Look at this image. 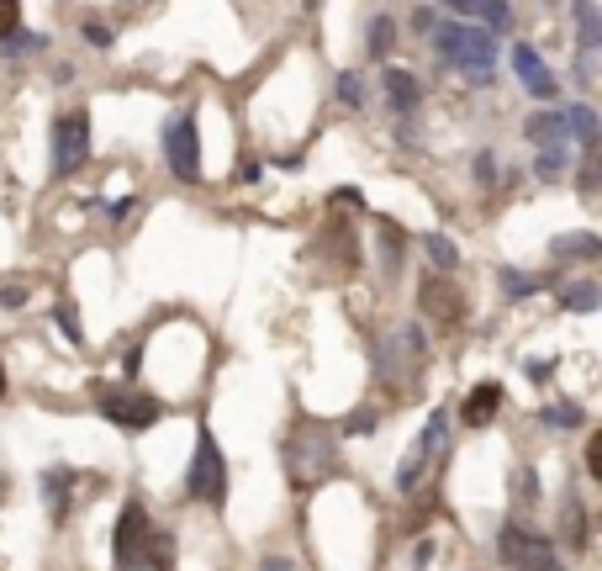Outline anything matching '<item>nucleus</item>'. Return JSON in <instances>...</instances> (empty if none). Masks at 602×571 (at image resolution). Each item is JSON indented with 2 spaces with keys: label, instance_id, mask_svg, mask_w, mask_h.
<instances>
[{
  "label": "nucleus",
  "instance_id": "29",
  "mask_svg": "<svg viewBox=\"0 0 602 571\" xmlns=\"http://www.w3.org/2000/svg\"><path fill=\"white\" fill-rule=\"evenodd\" d=\"M555 302L566 307V312H597L602 307V286L597 281H571V286L555 291Z\"/></svg>",
  "mask_w": 602,
  "mask_h": 571
},
{
  "label": "nucleus",
  "instance_id": "24",
  "mask_svg": "<svg viewBox=\"0 0 602 571\" xmlns=\"http://www.w3.org/2000/svg\"><path fill=\"white\" fill-rule=\"evenodd\" d=\"M539 423L555 429V434H576V429H587V408H581L576 397H560V402H550V408L539 413Z\"/></svg>",
  "mask_w": 602,
  "mask_h": 571
},
{
  "label": "nucleus",
  "instance_id": "30",
  "mask_svg": "<svg viewBox=\"0 0 602 571\" xmlns=\"http://www.w3.org/2000/svg\"><path fill=\"white\" fill-rule=\"evenodd\" d=\"M333 96H338V106H349V112H365V101H370V90H365V75H360V69H338V80H333Z\"/></svg>",
  "mask_w": 602,
  "mask_h": 571
},
{
  "label": "nucleus",
  "instance_id": "43",
  "mask_svg": "<svg viewBox=\"0 0 602 571\" xmlns=\"http://www.w3.org/2000/svg\"><path fill=\"white\" fill-rule=\"evenodd\" d=\"M138 371H143V344H133V349H127V355H122V386H138Z\"/></svg>",
  "mask_w": 602,
  "mask_h": 571
},
{
  "label": "nucleus",
  "instance_id": "42",
  "mask_svg": "<svg viewBox=\"0 0 602 571\" xmlns=\"http://www.w3.org/2000/svg\"><path fill=\"white\" fill-rule=\"evenodd\" d=\"M407 22H412V32H434L439 27V6H412Z\"/></svg>",
  "mask_w": 602,
  "mask_h": 571
},
{
  "label": "nucleus",
  "instance_id": "40",
  "mask_svg": "<svg viewBox=\"0 0 602 571\" xmlns=\"http://www.w3.org/2000/svg\"><path fill=\"white\" fill-rule=\"evenodd\" d=\"M523 371H529V381H534V386H550V381H555V371H560V360H555V355H544V360H529Z\"/></svg>",
  "mask_w": 602,
  "mask_h": 571
},
{
  "label": "nucleus",
  "instance_id": "2",
  "mask_svg": "<svg viewBox=\"0 0 602 571\" xmlns=\"http://www.w3.org/2000/svg\"><path fill=\"white\" fill-rule=\"evenodd\" d=\"M280 460H286L291 492H317L328 476H338V434L317 418H301L296 429L280 439Z\"/></svg>",
  "mask_w": 602,
  "mask_h": 571
},
{
  "label": "nucleus",
  "instance_id": "51",
  "mask_svg": "<svg viewBox=\"0 0 602 571\" xmlns=\"http://www.w3.org/2000/svg\"><path fill=\"white\" fill-rule=\"evenodd\" d=\"M133 571H143V566H133Z\"/></svg>",
  "mask_w": 602,
  "mask_h": 571
},
{
  "label": "nucleus",
  "instance_id": "27",
  "mask_svg": "<svg viewBox=\"0 0 602 571\" xmlns=\"http://www.w3.org/2000/svg\"><path fill=\"white\" fill-rule=\"evenodd\" d=\"M138 566H143V571H175V534L154 524V534H148V550H143Z\"/></svg>",
  "mask_w": 602,
  "mask_h": 571
},
{
  "label": "nucleus",
  "instance_id": "48",
  "mask_svg": "<svg viewBox=\"0 0 602 571\" xmlns=\"http://www.w3.org/2000/svg\"><path fill=\"white\" fill-rule=\"evenodd\" d=\"M259 571H296L286 556H265V561H259Z\"/></svg>",
  "mask_w": 602,
  "mask_h": 571
},
{
  "label": "nucleus",
  "instance_id": "4",
  "mask_svg": "<svg viewBox=\"0 0 602 571\" xmlns=\"http://www.w3.org/2000/svg\"><path fill=\"white\" fill-rule=\"evenodd\" d=\"M180 492L185 503H201V508H222L228 503V455H222L212 423H196V450H191V466L180 476Z\"/></svg>",
  "mask_w": 602,
  "mask_h": 571
},
{
  "label": "nucleus",
  "instance_id": "3",
  "mask_svg": "<svg viewBox=\"0 0 602 571\" xmlns=\"http://www.w3.org/2000/svg\"><path fill=\"white\" fill-rule=\"evenodd\" d=\"M428 360H434V334H428L418 318L370 339V365H375V381H381V386L418 381V371H423Z\"/></svg>",
  "mask_w": 602,
  "mask_h": 571
},
{
  "label": "nucleus",
  "instance_id": "7",
  "mask_svg": "<svg viewBox=\"0 0 602 571\" xmlns=\"http://www.w3.org/2000/svg\"><path fill=\"white\" fill-rule=\"evenodd\" d=\"M449 429H455V413L449 408H434L428 413V423H423V434L407 445V455H402V466H397V476H391V487H397L402 497H412L423 487V476H428V466L449 450Z\"/></svg>",
  "mask_w": 602,
  "mask_h": 571
},
{
  "label": "nucleus",
  "instance_id": "46",
  "mask_svg": "<svg viewBox=\"0 0 602 571\" xmlns=\"http://www.w3.org/2000/svg\"><path fill=\"white\" fill-rule=\"evenodd\" d=\"M428 561H434V540H418V550H412V571H428Z\"/></svg>",
  "mask_w": 602,
  "mask_h": 571
},
{
  "label": "nucleus",
  "instance_id": "17",
  "mask_svg": "<svg viewBox=\"0 0 602 571\" xmlns=\"http://www.w3.org/2000/svg\"><path fill=\"white\" fill-rule=\"evenodd\" d=\"M523 138L534 149H571V133H566V112L560 106H539V112L523 122Z\"/></svg>",
  "mask_w": 602,
  "mask_h": 571
},
{
  "label": "nucleus",
  "instance_id": "41",
  "mask_svg": "<svg viewBox=\"0 0 602 571\" xmlns=\"http://www.w3.org/2000/svg\"><path fill=\"white\" fill-rule=\"evenodd\" d=\"M576 186H581V196H597V159H576Z\"/></svg>",
  "mask_w": 602,
  "mask_h": 571
},
{
  "label": "nucleus",
  "instance_id": "8",
  "mask_svg": "<svg viewBox=\"0 0 602 571\" xmlns=\"http://www.w3.org/2000/svg\"><path fill=\"white\" fill-rule=\"evenodd\" d=\"M90 164V112H59L48 122V175L74 180Z\"/></svg>",
  "mask_w": 602,
  "mask_h": 571
},
{
  "label": "nucleus",
  "instance_id": "14",
  "mask_svg": "<svg viewBox=\"0 0 602 571\" xmlns=\"http://www.w3.org/2000/svg\"><path fill=\"white\" fill-rule=\"evenodd\" d=\"M418 307H423V318H434L439 328L465 318V297L444 281V275H423V281H418Z\"/></svg>",
  "mask_w": 602,
  "mask_h": 571
},
{
  "label": "nucleus",
  "instance_id": "47",
  "mask_svg": "<svg viewBox=\"0 0 602 571\" xmlns=\"http://www.w3.org/2000/svg\"><path fill=\"white\" fill-rule=\"evenodd\" d=\"M238 180H243V186H259V180H265V170H259V159H243Z\"/></svg>",
  "mask_w": 602,
  "mask_h": 571
},
{
  "label": "nucleus",
  "instance_id": "5",
  "mask_svg": "<svg viewBox=\"0 0 602 571\" xmlns=\"http://www.w3.org/2000/svg\"><path fill=\"white\" fill-rule=\"evenodd\" d=\"M90 397H96V413L111 423V429H122V434H148L164 418V402L138 392V386H106V381H96V386H90Z\"/></svg>",
  "mask_w": 602,
  "mask_h": 571
},
{
  "label": "nucleus",
  "instance_id": "32",
  "mask_svg": "<svg viewBox=\"0 0 602 571\" xmlns=\"http://www.w3.org/2000/svg\"><path fill=\"white\" fill-rule=\"evenodd\" d=\"M375 429H381V413H375V408H354L349 418H338V439H365V434H375Z\"/></svg>",
  "mask_w": 602,
  "mask_h": 571
},
{
  "label": "nucleus",
  "instance_id": "49",
  "mask_svg": "<svg viewBox=\"0 0 602 571\" xmlns=\"http://www.w3.org/2000/svg\"><path fill=\"white\" fill-rule=\"evenodd\" d=\"M0 402H6V360H0Z\"/></svg>",
  "mask_w": 602,
  "mask_h": 571
},
{
  "label": "nucleus",
  "instance_id": "18",
  "mask_svg": "<svg viewBox=\"0 0 602 571\" xmlns=\"http://www.w3.org/2000/svg\"><path fill=\"white\" fill-rule=\"evenodd\" d=\"M602 254V238L592 228H571V233H555L550 238V260L555 265H592Z\"/></svg>",
  "mask_w": 602,
  "mask_h": 571
},
{
  "label": "nucleus",
  "instance_id": "26",
  "mask_svg": "<svg viewBox=\"0 0 602 571\" xmlns=\"http://www.w3.org/2000/svg\"><path fill=\"white\" fill-rule=\"evenodd\" d=\"M571 170H576V149H539V159H534V180H544V186L566 180Z\"/></svg>",
  "mask_w": 602,
  "mask_h": 571
},
{
  "label": "nucleus",
  "instance_id": "12",
  "mask_svg": "<svg viewBox=\"0 0 602 571\" xmlns=\"http://www.w3.org/2000/svg\"><path fill=\"white\" fill-rule=\"evenodd\" d=\"M507 64H513L518 85L529 90L534 101H560V80H555V69H550V59H544V53H539L529 38H518V43H513Z\"/></svg>",
  "mask_w": 602,
  "mask_h": 571
},
{
  "label": "nucleus",
  "instance_id": "9",
  "mask_svg": "<svg viewBox=\"0 0 602 571\" xmlns=\"http://www.w3.org/2000/svg\"><path fill=\"white\" fill-rule=\"evenodd\" d=\"M497 561L507 571H550L560 561V550L550 534H534L523 519H502L497 529Z\"/></svg>",
  "mask_w": 602,
  "mask_h": 571
},
{
  "label": "nucleus",
  "instance_id": "37",
  "mask_svg": "<svg viewBox=\"0 0 602 571\" xmlns=\"http://www.w3.org/2000/svg\"><path fill=\"white\" fill-rule=\"evenodd\" d=\"M80 38H85L90 48H96V53H106L111 43H117V38H111V27H106V22H96V16H85V22H80Z\"/></svg>",
  "mask_w": 602,
  "mask_h": 571
},
{
  "label": "nucleus",
  "instance_id": "21",
  "mask_svg": "<svg viewBox=\"0 0 602 571\" xmlns=\"http://www.w3.org/2000/svg\"><path fill=\"white\" fill-rule=\"evenodd\" d=\"M571 22H576V53H602V6L581 0V6H571Z\"/></svg>",
  "mask_w": 602,
  "mask_h": 571
},
{
  "label": "nucleus",
  "instance_id": "38",
  "mask_svg": "<svg viewBox=\"0 0 602 571\" xmlns=\"http://www.w3.org/2000/svg\"><path fill=\"white\" fill-rule=\"evenodd\" d=\"M328 207H333V212H365V191H360V186H338V191L328 196Z\"/></svg>",
  "mask_w": 602,
  "mask_h": 571
},
{
  "label": "nucleus",
  "instance_id": "1",
  "mask_svg": "<svg viewBox=\"0 0 602 571\" xmlns=\"http://www.w3.org/2000/svg\"><path fill=\"white\" fill-rule=\"evenodd\" d=\"M428 53H434V64H439V69H455V75H465L476 90H492V85H497L502 43L492 38V32L439 16V27L428 32Z\"/></svg>",
  "mask_w": 602,
  "mask_h": 571
},
{
  "label": "nucleus",
  "instance_id": "39",
  "mask_svg": "<svg viewBox=\"0 0 602 571\" xmlns=\"http://www.w3.org/2000/svg\"><path fill=\"white\" fill-rule=\"evenodd\" d=\"M581 466H587L592 482H602V434L597 429H587V455H581Z\"/></svg>",
  "mask_w": 602,
  "mask_h": 571
},
{
  "label": "nucleus",
  "instance_id": "23",
  "mask_svg": "<svg viewBox=\"0 0 602 571\" xmlns=\"http://www.w3.org/2000/svg\"><path fill=\"white\" fill-rule=\"evenodd\" d=\"M423 254H428V275H444V281H449V275L460 270V244L449 233H428L423 238Z\"/></svg>",
  "mask_w": 602,
  "mask_h": 571
},
{
  "label": "nucleus",
  "instance_id": "16",
  "mask_svg": "<svg viewBox=\"0 0 602 571\" xmlns=\"http://www.w3.org/2000/svg\"><path fill=\"white\" fill-rule=\"evenodd\" d=\"M560 545L576 550V556H587V550H592V513H587V503H581L576 492H566V503H560Z\"/></svg>",
  "mask_w": 602,
  "mask_h": 571
},
{
  "label": "nucleus",
  "instance_id": "34",
  "mask_svg": "<svg viewBox=\"0 0 602 571\" xmlns=\"http://www.w3.org/2000/svg\"><path fill=\"white\" fill-rule=\"evenodd\" d=\"M513 497H518V508H534V497H539V476H534V466H518V476H513Z\"/></svg>",
  "mask_w": 602,
  "mask_h": 571
},
{
  "label": "nucleus",
  "instance_id": "28",
  "mask_svg": "<svg viewBox=\"0 0 602 571\" xmlns=\"http://www.w3.org/2000/svg\"><path fill=\"white\" fill-rule=\"evenodd\" d=\"M48 323L64 334V344H74V349H85V323H80V307H74L69 297H59L53 302V312H48Z\"/></svg>",
  "mask_w": 602,
  "mask_h": 571
},
{
  "label": "nucleus",
  "instance_id": "50",
  "mask_svg": "<svg viewBox=\"0 0 602 571\" xmlns=\"http://www.w3.org/2000/svg\"><path fill=\"white\" fill-rule=\"evenodd\" d=\"M550 571H571V566H566V561H555V566H550Z\"/></svg>",
  "mask_w": 602,
  "mask_h": 571
},
{
  "label": "nucleus",
  "instance_id": "20",
  "mask_svg": "<svg viewBox=\"0 0 602 571\" xmlns=\"http://www.w3.org/2000/svg\"><path fill=\"white\" fill-rule=\"evenodd\" d=\"M497 286H502V297H507V302H529V297H539V291H550V275H534V270H513V265H502V270H497Z\"/></svg>",
  "mask_w": 602,
  "mask_h": 571
},
{
  "label": "nucleus",
  "instance_id": "45",
  "mask_svg": "<svg viewBox=\"0 0 602 571\" xmlns=\"http://www.w3.org/2000/svg\"><path fill=\"white\" fill-rule=\"evenodd\" d=\"M16 27H22V6H0V38H11Z\"/></svg>",
  "mask_w": 602,
  "mask_h": 571
},
{
  "label": "nucleus",
  "instance_id": "35",
  "mask_svg": "<svg viewBox=\"0 0 602 571\" xmlns=\"http://www.w3.org/2000/svg\"><path fill=\"white\" fill-rule=\"evenodd\" d=\"M602 80V53H576V85L592 90Z\"/></svg>",
  "mask_w": 602,
  "mask_h": 571
},
{
  "label": "nucleus",
  "instance_id": "11",
  "mask_svg": "<svg viewBox=\"0 0 602 571\" xmlns=\"http://www.w3.org/2000/svg\"><path fill=\"white\" fill-rule=\"evenodd\" d=\"M37 487H43L48 519H53V524H69L74 508H80V492H85V487H101V476H85V471L64 466V460H53V466L37 476Z\"/></svg>",
  "mask_w": 602,
  "mask_h": 571
},
{
  "label": "nucleus",
  "instance_id": "25",
  "mask_svg": "<svg viewBox=\"0 0 602 571\" xmlns=\"http://www.w3.org/2000/svg\"><path fill=\"white\" fill-rule=\"evenodd\" d=\"M407 265V228L391 223V217H381V270L397 275Z\"/></svg>",
  "mask_w": 602,
  "mask_h": 571
},
{
  "label": "nucleus",
  "instance_id": "22",
  "mask_svg": "<svg viewBox=\"0 0 602 571\" xmlns=\"http://www.w3.org/2000/svg\"><path fill=\"white\" fill-rule=\"evenodd\" d=\"M397 16H391V11H375L370 16V32H365V53H370V59L375 64H386L391 59V48H397Z\"/></svg>",
  "mask_w": 602,
  "mask_h": 571
},
{
  "label": "nucleus",
  "instance_id": "19",
  "mask_svg": "<svg viewBox=\"0 0 602 571\" xmlns=\"http://www.w3.org/2000/svg\"><path fill=\"white\" fill-rule=\"evenodd\" d=\"M560 112H566L571 149H581V159H592V154H597V133H602L597 106H592V101H571V106H560Z\"/></svg>",
  "mask_w": 602,
  "mask_h": 571
},
{
  "label": "nucleus",
  "instance_id": "10",
  "mask_svg": "<svg viewBox=\"0 0 602 571\" xmlns=\"http://www.w3.org/2000/svg\"><path fill=\"white\" fill-rule=\"evenodd\" d=\"M148 534H154V519H148V503L133 492L122 503V513H117V529H111V566L133 571L143 561V550H148Z\"/></svg>",
  "mask_w": 602,
  "mask_h": 571
},
{
  "label": "nucleus",
  "instance_id": "31",
  "mask_svg": "<svg viewBox=\"0 0 602 571\" xmlns=\"http://www.w3.org/2000/svg\"><path fill=\"white\" fill-rule=\"evenodd\" d=\"M48 38L43 32H27V27H16L11 38H0V59H27V53H43Z\"/></svg>",
  "mask_w": 602,
  "mask_h": 571
},
{
  "label": "nucleus",
  "instance_id": "36",
  "mask_svg": "<svg viewBox=\"0 0 602 571\" xmlns=\"http://www.w3.org/2000/svg\"><path fill=\"white\" fill-rule=\"evenodd\" d=\"M101 207V217L106 223H127V217H133L138 207H143V196H122V201H96Z\"/></svg>",
  "mask_w": 602,
  "mask_h": 571
},
{
  "label": "nucleus",
  "instance_id": "33",
  "mask_svg": "<svg viewBox=\"0 0 602 571\" xmlns=\"http://www.w3.org/2000/svg\"><path fill=\"white\" fill-rule=\"evenodd\" d=\"M497 175H502V170H497V154H492V149H481L476 159H470V180H476L481 191H492Z\"/></svg>",
  "mask_w": 602,
  "mask_h": 571
},
{
  "label": "nucleus",
  "instance_id": "15",
  "mask_svg": "<svg viewBox=\"0 0 602 571\" xmlns=\"http://www.w3.org/2000/svg\"><path fill=\"white\" fill-rule=\"evenodd\" d=\"M502 402H507V392L497 381H476L465 392V402H460V423H465V429H486V423H497Z\"/></svg>",
  "mask_w": 602,
  "mask_h": 571
},
{
  "label": "nucleus",
  "instance_id": "13",
  "mask_svg": "<svg viewBox=\"0 0 602 571\" xmlns=\"http://www.w3.org/2000/svg\"><path fill=\"white\" fill-rule=\"evenodd\" d=\"M381 101H386V112L397 117V122H412V117L423 112V80L412 75V69L386 64L381 69Z\"/></svg>",
  "mask_w": 602,
  "mask_h": 571
},
{
  "label": "nucleus",
  "instance_id": "6",
  "mask_svg": "<svg viewBox=\"0 0 602 571\" xmlns=\"http://www.w3.org/2000/svg\"><path fill=\"white\" fill-rule=\"evenodd\" d=\"M159 149L164 164L180 186H201V127H196V106H180V112L164 117V133H159Z\"/></svg>",
  "mask_w": 602,
  "mask_h": 571
},
{
  "label": "nucleus",
  "instance_id": "44",
  "mask_svg": "<svg viewBox=\"0 0 602 571\" xmlns=\"http://www.w3.org/2000/svg\"><path fill=\"white\" fill-rule=\"evenodd\" d=\"M27 297H32L27 286H0V307H11V312H16V307H27Z\"/></svg>",
  "mask_w": 602,
  "mask_h": 571
}]
</instances>
